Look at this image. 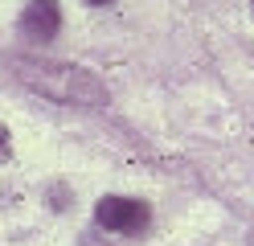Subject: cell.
Listing matches in <instances>:
<instances>
[{"label": "cell", "mask_w": 254, "mask_h": 246, "mask_svg": "<svg viewBox=\"0 0 254 246\" xmlns=\"http://www.w3.org/2000/svg\"><path fill=\"white\" fill-rule=\"evenodd\" d=\"M4 156H8V127L0 123V160H4Z\"/></svg>", "instance_id": "3957f363"}, {"label": "cell", "mask_w": 254, "mask_h": 246, "mask_svg": "<svg viewBox=\"0 0 254 246\" xmlns=\"http://www.w3.org/2000/svg\"><path fill=\"white\" fill-rule=\"evenodd\" d=\"M86 4H107V0H86Z\"/></svg>", "instance_id": "277c9868"}, {"label": "cell", "mask_w": 254, "mask_h": 246, "mask_svg": "<svg viewBox=\"0 0 254 246\" xmlns=\"http://www.w3.org/2000/svg\"><path fill=\"white\" fill-rule=\"evenodd\" d=\"M62 29V12L54 0H33V4H25L21 12V33L29 41H54Z\"/></svg>", "instance_id": "7a4b0ae2"}, {"label": "cell", "mask_w": 254, "mask_h": 246, "mask_svg": "<svg viewBox=\"0 0 254 246\" xmlns=\"http://www.w3.org/2000/svg\"><path fill=\"white\" fill-rule=\"evenodd\" d=\"M94 222L111 234H139L148 226V205L131 201V197H103L94 205Z\"/></svg>", "instance_id": "6da1fadb"}]
</instances>
